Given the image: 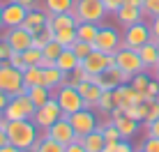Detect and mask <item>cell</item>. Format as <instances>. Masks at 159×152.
<instances>
[{
	"instance_id": "6da1fadb",
	"label": "cell",
	"mask_w": 159,
	"mask_h": 152,
	"mask_svg": "<svg viewBox=\"0 0 159 152\" xmlns=\"http://www.w3.org/2000/svg\"><path fill=\"white\" fill-rule=\"evenodd\" d=\"M7 138H9V143L16 145L21 152H25L42 138V134H39V129L35 127L32 120H9Z\"/></svg>"
},
{
	"instance_id": "7a4b0ae2",
	"label": "cell",
	"mask_w": 159,
	"mask_h": 152,
	"mask_svg": "<svg viewBox=\"0 0 159 152\" xmlns=\"http://www.w3.org/2000/svg\"><path fill=\"white\" fill-rule=\"evenodd\" d=\"M0 90L7 92L9 97L25 95V92H28V88L23 85V72H19L16 67H12L7 60L0 62Z\"/></svg>"
},
{
	"instance_id": "3957f363",
	"label": "cell",
	"mask_w": 159,
	"mask_h": 152,
	"mask_svg": "<svg viewBox=\"0 0 159 152\" xmlns=\"http://www.w3.org/2000/svg\"><path fill=\"white\" fill-rule=\"evenodd\" d=\"M72 14L79 19V23L81 21H88V23L102 25V21L106 19L108 12H106V7H104L102 0H76Z\"/></svg>"
},
{
	"instance_id": "277c9868",
	"label": "cell",
	"mask_w": 159,
	"mask_h": 152,
	"mask_svg": "<svg viewBox=\"0 0 159 152\" xmlns=\"http://www.w3.org/2000/svg\"><path fill=\"white\" fill-rule=\"evenodd\" d=\"M53 97H56L58 106L62 108V115H72V113L81 111V108H85L81 92L76 90L72 83H65V85H60L58 90H53Z\"/></svg>"
},
{
	"instance_id": "5b68a950",
	"label": "cell",
	"mask_w": 159,
	"mask_h": 152,
	"mask_svg": "<svg viewBox=\"0 0 159 152\" xmlns=\"http://www.w3.org/2000/svg\"><path fill=\"white\" fill-rule=\"evenodd\" d=\"M116 67L122 69V72L129 76V81H131V76L145 72L139 51H136V48H127V46H122V48H118V51H116Z\"/></svg>"
},
{
	"instance_id": "8992f818",
	"label": "cell",
	"mask_w": 159,
	"mask_h": 152,
	"mask_svg": "<svg viewBox=\"0 0 159 152\" xmlns=\"http://www.w3.org/2000/svg\"><path fill=\"white\" fill-rule=\"evenodd\" d=\"M35 111H37V106L30 101L28 95H16V97L9 99V104H7L2 115L7 120H30L35 115Z\"/></svg>"
},
{
	"instance_id": "52a82bcc",
	"label": "cell",
	"mask_w": 159,
	"mask_h": 152,
	"mask_svg": "<svg viewBox=\"0 0 159 152\" xmlns=\"http://www.w3.org/2000/svg\"><path fill=\"white\" fill-rule=\"evenodd\" d=\"M92 48H97V51H104V53H108V56H116L118 48H122V35H120L116 28L99 25L97 39L92 42Z\"/></svg>"
},
{
	"instance_id": "ba28073f",
	"label": "cell",
	"mask_w": 159,
	"mask_h": 152,
	"mask_svg": "<svg viewBox=\"0 0 159 152\" xmlns=\"http://www.w3.org/2000/svg\"><path fill=\"white\" fill-rule=\"evenodd\" d=\"M60 118H62V108L58 106L56 97H51L44 106H37L35 115H32L30 120L35 122V127L39 129V132H44V129H48L56 120H60Z\"/></svg>"
},
{
	"instance_id": "9c48e42d",
	"label": "cell",
	"mask_w": 159,
	"mask_h": 152,
	"mask_svg": "<svg viewBox=\"0 0 159 152\" xmlns=\"http://www.w3.org/2000/svg\"><path fill=\"white\" fill-rule=\"evenodd\" d=\"M67 118H69V122H72V129H74L76 136H79V141L99 127V120H97V115L92 113V108H81V111H76Z\"/></svg>"
},
{
	"instance_id": "30bf717a",
	"label": "cell",
	"mask_w": 159,
	"mask_h": 152,
	"mask_svg": "<svg viewBox=\"0 0 159 152\" xmlns=\"http://www.w3.org/2000/svg\"><path fill=\"white\" fill-rule=\"evenodd\" d=\"M150 39H152L150 25H148L145 21H139V23H134V25H129V28H125V32H122V46L136 48V51H139L141 46H145Z\"/></svg>"
},
{
	"instance_id": "8fae6325",
	"label": "cell",
	"mask_w": 159,
	"mask_h": 152,
	"mask_svg": "<svg viewBox=\"0 0 159 152\" xmlns=\"http://www.w3.org/2000/svg\"><path fill=\"white\" fill-rule=\"evenodd\" d=\"M42 136L44 138H53V141H58V143H62V145H69V143H74V141H79V136L74 134L72 122H69L67 115H62L60 120L53 122L48 129H44Z\"/></svg>"
},
{
	"instance_id": "7c38bea8",
	"label": "cell",
	"mask_w": 159,
	"mask_h": 152,
	"mask_svg": "<svg viewBox=\"0 0 159 152\" xmlns=\"http://www.w3.org/2000/svg\"><path fill=\"white\" fill-rule=\"evenodd\" d=\"M81 65L85 67V72L90 74V76L104 74L108 67H113V65H116V56H108V53H104V51H97V48H92L90 56L81 60Z\"/></svg>"
},
{
	"instance_id": "4fadbf2b",
	"label": "cell",
	"mask_w": 159,
	"mask_h": 152,
	"mask_svg": "<svg viewBox=\"0 0 159 152\" xmlns=\"http://www.w3.org/2000/svg\"><path fill=\"white\" fill-rule=\"evenodd\" d=\"M2 39L12 46V51H19V53H23L25 48L32 46V35L23 28V25H19V28H7Z\"/></svg>"
},
{
	"instance_id": "5bb4252c",
	"label": "cell",
	"mask_w": 159,
	"mask_h": 152,
	"mask_svg": "<svg viewBox=\"0 0 159 152\" xmlns=\"http://www.w3.org/2000/svg\"><path fill=\"white\" fill-rule=\"evenodd\" d=\"M25 14H28V7L9 0L7 5H2V23H5V28H19V25H23Z\"/></svg>"
},
{
	"instance_id": "9a60e30c",
	"label": "cell",
	"mask_w": 159,
	"mask_h": 152,
	"mask_svg": "<svg viewBox=\"0 0 159 152\" xmlns=\"http://www.w3.org/2000/svg\"><path fill=\"white\" fill-rule=\"evenodd\" d=\"M46 21H48V14L44 12V9L32 7V9H28V14H25L23 28L28 30L30 35H37L39 30H44V28H46Z\"/></svg>"
},
{
	"instance_id": "2e32d148",
	"label": "cell",
	"mask_w": 159,
	"mask_h": 152,
	"mask_svg": "<svg viewBox=\"0 0 159 152\" xmlns=\"http://www.w3.org/2000/svg\"><path fill=\"white\" fill-rule=\"evenodd\" d=\"M116 19H118V23L122 25V28H129V25H134V23H139V21H143L145 16H143V12H141V7L122 5V7L116 12Z\"/></svg>"
},
{
	"instance_id": "e0dca14e",
	"label": "cell",
	"mask_w": 159,
	"mask_h": 152,
	"mask_svg": "<svg viewBox=\"0 0 159 152\" xmlns=\"http://www.w3.org/2000/svg\"><path fill=\"white\" fill-rule=\"evenodd\" d=\"M65 83H69V74H65L58 65H51V67L44 69V85H46V88L58 90L60 85H65Z\"/></svg>"
},
{
	"instance_id": "ac0fdd59",
	"label": "cell",
	"mask_w": 159,
	"mask_h": 152,
	"mask_svg": "<svg viewBox=\"0 0 159 152\" xmlns=\"http://www.w3.org/2000/svg\"><path fill=\"white\" fill-rule=\"evenodd\" d=\"M76 90H79L81 97H83L85 108H95L97 106V99H99V95H102V88L97 83H92V81H83V83L76 85Z\"/></svg>"
},
{
	"instance_id": "d6986e66",
	"label": "cell",
	"mask_w": 159,
	"mask_h": 152,
	"mask_svg": "<svg viewBox=\"0 0 159 152\" xmlns=\"http://www.w3.org/2000/svg\"><path fill=\"white\" fill-rule=\"evenodd\" d=\"M139 56H141V62H143L145 72H152V69L159 65V53H157L155 39H150L145 46H141V48H139Z\"/></svg>"
},
{
	"instance_id": "ffe728a7",
	"label": "cell",
	"mask_w": 159,
	"mask_h": 152,
	"mask_svg": "<svg viewBox=\"0 0 159 152\" xmlns=\"http://www.w3.org/2000/svg\"><path fill=\"white\" fill-rule=\"evenodd\" d=\"M118 127V132H120V136L122 138H131V136H136L139 134V129H141V122L139 120H134V118H127V115H122V118H118L116 122H113Z\"/></svg>"
},
{
	"instance_id": "44dd1931",
	"label": "cell",
	"mask_w": 159,
	"mask_h": 152,
	"mask_svg": "<svg viewBox=\"0 0 159 152\" xmlns=\"http://www.w3.org/2000/svg\"><path fill=\"white\" fill-rule=\"evenodd\" d=\"M81 145L85 148V152H102L104 145H106V138L99 129H95V132H90L88 136L81 138Z\"/></svg>"
},
{
	"instance_id": "7402d4cb",
	"label": "cell",
	"mask_w": 159,
	"mask_h": 152,
	"mask_svg": "<svg viewBox=\"0 0 159 152\" xmlns=\"http://www.w3.org/2000/svg\"><path fill=\"white\" fill-rule=\"evenodd\" d=\"M56 65H58L60 69H62L65 74H72L74 69H76V67L81 65V60H79V58L74 56V51H72V48H65V51H62V53L58 56Z\"/></svg>"
},
{
	"instance_id": "603a6c76",
	"label": "cell",
	"mask_w": 159,
	"mask_h": 152,
	"mask_svg": "<svg viewBox=\"0 0 159 152\" xmlns=\"http://www.w3.org/2000/svg\"><path fill=\"white\" fill-rule=\"evenodd\" d=\"M25 95L30 97V101H32L35 106H44V104L53 97V90L46 88V85H35V88H28Z\"/></svg>"
},
{
	"instance_id": "cb8c5ba5",
	"label": "cell",
	"mask_w": 159,
	"mask_h": 152,
	"mask_svg": "<svg viewBox=\"0 0 159 152\" xmlns=\"http://www.w3.org/2000/svg\"><path fill=\"white\" fill-rule=\"evenodd\" d=\"M97 32H99V25H97V23L81 21V23L76 25V37H79L81 42H88V44H92V42L97 39Z\"/></svg>"
},
{
	"instance_id": "d4e9b609",
	"label": "cell",
	"mask_w": 159,
	"mask_h": 152,
	"mask_svg": "<svg viewBox=\"0 0 159 152\" xmlns=\"http://www.w3.org/2000/svg\"><path fill=\"white\" fill-rule=\"evenodd\" d=\"M23 85L25 88H35V85H44V69L39 65H32L23 72Z\"/></svg>"
},
{
	"instance_id": "484cf974",
	"label": "cell",
	"mask_w": 159,
	"mask_h": 152,
	"mask_svg": "<svg viewBox=\"0 0 159 152\" xmlns=\"http://www.w3.org/2000/svg\"><path fill=\"white\" fill-rule=\"evenodd\" d=\"M76 0H44V12L46 14H65L72 12Z\"/></svg>"
},
{
	"instance_id": "4316f807",
	"label": "cell",
	"mask_w": 159,
	"mask_h": 152,
	"mask_svg": "<svg viewBox=\"0 0 159 152\" xmlns=\"http://www.w3.org/2000/svg\"><path fill=\"white\" fill-rule=\"evenodd\" d=\"M53 39H56L60 46L72 48V44L79 39V37H76V28L74 30H53Z\"/></svg>"
},
{
	"instance_id": "83f0119b",
	"label": "cell",
	"mask_w": 159,
	"mask_h": 152,
	"mask_svg": "<svg viewBox=\"0 0 159 152\" xmlns=\"http://www.w3.org/2000/svg\"><path fill=\"white\" fill-rule=\"evenodd\" d=\"M116 106L113 104V90H102V95H99V99H97V111L104 113V115H108L111 113V108Z\"/></svg>"
},
{
	"instance_id": "f1b7e54d",
	"label": "cell",
	"mask_w": 159,
	"mask_h": 152,
	"mask_svg": "<svg viewBox=\"0 0 159 152\" xmlns=\"http://www.w3.org/2000/svg\"><path fill=\"white\" fill-rule=\"evenodd\" d=\"M122 95H125V104H127V106H131V104H141V101L145 99L143 92H139L136 88H131V85H127V83L122 85Z\"/></svg>"
},
{
	"instance_id": "f546056e",
	"label": "cell",
	"mask_w": 159,
	"mask_h": 152,
	"mask_svg": "<svg viewBox=\"0 0 159 152\" xmlns=\"http://www.w3.org/2000/svg\"><path fill=\"white\" fill-rule=\"evenodd\" d=\"M150 81H152V76H150V74H148V72H141V74L131 76L129 85H131V88H136L139 92H143V95H145V90H148V85H150Z\"/></svg>"
},
{
	"instance_id": "4dcf8cb0",
	"label": "cell",
	"mask_w": 159,
	"mask_h": 152,
	"mask_svg": "<svg viewBox=\"0 0 159 152\" xmlns=\"http://www.w3.org/2000/svg\"><path fill=\"white\" fill-rule=\"evenodd\" d=\"M65 148L67 145H62V143H58V141H53V138H39V145H37V150L39 152H65Z\"/></svg>"
},
{
	"instance_id": "1f68e13d",
	"label": "cell",
	"mask_w": 159,
	"mask_h": 152,
	"mask_svg": "<svg viewBox=\"0 0 159 152\" xmlns=\"http://www.w3.org/2000/svg\"><path fill=\"white\" fill-rule=\"evenodd\" d=\"M48 42H53V30H48V28H44L37 35H32V46L35 48H44Z\"/></svg>"
},
{
	"instance_id": "d6a6232c",
	"label": "cell",
	"mask_w": 159,
	"mask_h": 152,
	"mask_svg": "<svg viewBox=\"0 0 159 152\" xmlns=\"http://www.w3.org/2000/svg\"><path fill=\"white\" fill-rule=\"evenodd\" d=\"M42 58H44L42 48L30 46V48H25V51H23V60H25V65H28V67H32V65H42Z\"/></svg>"
},
{
	"instance_id": "836d02e7",
	"label": "cell",
	"mask_w": 159,
	"mask_h": 152,
	"mask_svg": "<svg viewBox=\"0 0 159 152\" xmlns=\"http://www.w3.org/2000/svg\"><path fill=\"white\" fill-rule=\"evenodd\" d=\"M62 51H65V46H60V44H58L56 39H53V42H48V44H46V46L42 48L44 58H46V60H53V62L58 60V56H60V53H62Z\"/></svg>"
},
{
	"instance_id": "e575fe53",
	"label": "cell",
	"mask_w": 159,
	"mask_h": 152,
	"mask_svg": "<svg viewBox=\"0 0 159 152\" xmlns=\"http://www.w3.org/2000/svg\"><path fill=\"white\" fill-rule=\"evenodd\" d=\"M143 104H145V120H143V124L157 120L159 118V99H148V101H143Z\"/></svg>"
},
{
	"instance_id": "d590c367",
	"label": "cell",
	"mask_w": 159,
	"mask_h": 152,
	"mask_svg": "<svg viewBox=\"0 0 159 152\" xmlns=\"http://www.w3.org/2000/svg\"><path fill=\"white\" fill-rule=\"evenodd\" d=\"M141 12H143L145 19H155V16H159V0H143Z\"/></svg>"
},
{
	"instance_id": "8d00e7d4",
	"label": "cell",
	"mask_w": 159,
	"mask_h": 152,
	"mask_svg": "<svg viewBox=\"0 0 159 152\" xmlns=\"http://www.w3.org/2000/svg\"><path fill=\"white\" fill-rule=\"evenodd\" d=\"M72 51H74V56L79 58V60H83V58L90 56V51H92V44H88V42H81V39H76L74 44H72Z\"/></svg>"
},
{
	"instance_id": "74e56055",
	"label": "cell",
	"mask_w": 159,
	"mask_h": 152,
	"mask_svg": "<svg viewBox=\"0 0 159 152\" xmlns=\"http://www.w3.org/2000/svg\"><path fill=\"white\" fill-rule=\"evenodd\" d=\"M69 76H72V78H69V83H72L74 88H76L79 83H83V81H90V74L85 72V67H83V65H79V67H76Z\"/></svg>"
},
{
	"instance_id": "f35d334b",
	"label": "cell",
	"mask_w": 159,
	"mask_h": 152,
	"mask_svg": "<svg viewBox=\"0 0 159 152\" xmlns=\"http://www.w3.org/2000/svg\"><path fill=\"white\" fill-rule=\"evenodd\" d=\"M12 67H16L19 72H25L28 69V65H25V60H23V53H19V51H12L9 53V60H7Z\"/></svg>"
},
{
	"instance_id": "ab89813d",
	"label": "cell",
	"mask_w": 159,
	"mask_h": 152,
	"mask_svg": "<svg viewBox=\"0 0 159 152\" xmlns=\"http://www.w3.org/2000/svg\"><path fill=\"white\" fill-rule=\"evenodd\" d=\"M139 150H143V152H159V138H155V136L143 138V143L139 145Z\"/></svg>"
},
{
	"instance_id": "60d3db41",
	"label": "cell",
	"mask_w": 159,
	"mask_h": 152,
	"mask_svg": "<svg viewBox=\"0 0 159 152\" xmlns=\"http://www.w3.org/2000/svg\"><path fill=\"white\" fill-rule=\"evenodd\" d=\"M102 2H104V7H106L108 14H116L118 9L125 5V0H102Z\"/></svg>"
},
{
	"instance_id": "b9f144b4",
	"label": "cell",
	"mask_w": 159,
	"mask_h": 152,
	"mask_svg": "<svg viewBox=\"0 0 159 152\" xmlns=\"http://www.w3.org/2000/svg\"><path fill=\"white\" fill-rule=\"evenodd\" d=\"M113 152H136V150H134V145H131L127 138H120L116 143V150H113Z\"/></svg>"
},
{
	"instance_id": "7bdbcfd3",
	"label": "cell",
	"mask_w": 159,
	"mask_h": 152,
	"mask_svg": "<svg viewBox=\"0 0 159 152\" xmlns=\"http://www.w3.org/2000/svg\"><path fill=\"white\" fill-rule=\"evenodd\" d=\"M145 134H148V136H155V138H159V118L145 124Z\"/></svg>"
},
{
	"instance_id": "ee69618b",
	"label": "cell",
	"mask_w": 159,
	"mask_h": 152,
	"mask_svg": "<svg viewBox=\"0 0 159 152\" xmlns=\"http://www.w3.org/2000/svg\"><path fill=\"white\" fill-rule=\"evenodd\" d=\"M9 53H12V46H9L5 39H0V62L9 60Z\"/></svg>"
},
{
	"instance_id": "f6af8a7d",
	"label": "cell",
	"mask_w": 159,
	"mask_h": 152,
	"mask_svg": "<svg viewBox=\"0 0 159 152\" xmlns=\"http://www.w3.org/2000/svg\"><path fill=\"white\" fill-rule=\"evenodd\" d=\"M150 35H152V39L159 42V16H155V19H150Z\"/></svg>"
},
{
	"instance_id": "bcb514c9",
	"label": "cell",
	"mask_w": 159,
	"mask_h": 152,
	"mask_svg": "<svg viewBox=\"0 0 159 152\" xmlns=\"http://www.w3.org/2000/svg\"><path fill=\"white\" fill-rule=\"evenodd\" d=\"M9 99H12V97H9L7 92H2V90H0V115H2V113H5V108H7Z\"/></svg>"
},
{
	"instance_id": "7dc6e473",
	"label": "cell",
	"mask_w": 159,
	"mask_h": 152,
	"mask_svg": "<svg viewBox=\"0 0 159 152\" xmlns=\"http://www.w3.org/2000/svg\"><path fill=\"white\" fill-rule=\"evenodd\" d=\"M65 152H85V148L81 145V141H74V143H69L65 148Z\"/></svg>"
},
{
	"instance_id": "c3c4849f",
	"label": "cell",
	"mask_w": 159,
	"mask_h": 152,
	"mask_svg": "<svg viewBox=\"0 0 159 152\" xmlns=\"http://www.w3.org/2000/svg\"><path fill=\"white\" fill-rule=\"evenodd\" d=\"M7 143H9V138H7V132H5V129H0V148H5Z\"/></svg>"
},
{
	"instance_id": "681fc988",
	"label": "cell",
	"mask_w": 159,
	"mask_h": 152,
	"mask_svg": "<svg viewBox=\"0 0 159 152\" xmlns=\"http://www.w3.org/2000/svg\"><path fill=\"white\" fill-rule=\"evenodd\" d=\"M14 2H19V5H23V7L32 9V7H35V2H37V0H14Z\"/></svg>"
},
{
	"instance_id": "f907efd6",
	"label": "cell",
	"mask_w": 159,
	"mask_h": 152,
	"mask_svg": "<svg viewBox=\"0 0 159 152\" xmlns=\"http://www.w3.org/2000/svg\"><path fill=\"white\" fill-rule=\"evenodd\" d=\"M116 143H118V141H106V145H104L102 152H113V150H116Z\"/></svg>"
},
{
	"instance_id": "816d5d0a",
	"label": "cell",
	"mask_w": 159,
	"mask_h": 152,
	"mask_svg": "<svg viewBox=\"0 0 159 152\" xmlns=\"http://www.w3.org/2000/svg\"><path fill=\"white\" fill-rule=\"evenodd\" d=\"M0 152H21V150L16 148V145H12V143H7V145H5V148H0Z\"/></svg>"
},
{
	"instance_id": "f5cc1de1",
	"label": "cell",
	"mask_w": 159,
	"mask_h": 152,
	"mask_svg": "<svg viewBox=\"0 0 159 152\" xmlns=\"http://www.w3.org/2000/svg\"><path fill=\"white\" fill-rule=\"evenodd\" d=\"M7 127H9V120L5 115H0V129H5V132H7Z\"/></svg>"
},
{
	"instance_id": "db71d44e",
	"label": "cell",
	"mask_w": 159,
	"mask_h": 152,
	"mask_svg": "<svg viewBox=\"0 0 159 152\" xmlns=\"http://www.w3.org/2000/svg\"><path fill=\"white\" fill-rule=\"evenodd\" d=\"M125 5H131V7H141L143 0H125Z\"/></svg>"
},
{
	"instance_id": "11a10c76",
	"label": "cell",
	"mask_w": 159,
	"mask_h": 152,
	"mask_svg": "<svg viewBox=\"0 0 159 152\" xmlns=\"http://www.w3.org/2000/svg\"><path fill=\"white\" fill-rule=\"evenodd\" d=\"M5 28V23H2V5H0V30Z\"/></svg>"
},
{
	"instance_id": "9f6ffc18",
	"label": "cell",
	"mask_w": 159,
	"mask_h": 152,
	"mask_svg": "<svg viewBox=\"0 0 159 152\" xmlns=\"http://www.w3.org/2000/svg\"><path fill=\"white\" fill-rule=\"evenodd\" d=\"M152 74H155V78L159 81V65H157V67H155V69H152Z\"/></svg>"
},
{
	"instance_id": "6f0895ef",
	"label": "cell",
	"mask_w": 159,
	"mask_h": 152,
	"mask_svg": "<svg viewBox=\"0 0 159 152\" xmlns=\"http://www.w3.org/2000/svg\"><path fill=\"white\" fill-rule=\"evenodd\" d=\"M155 44H157V53H159V42H155Z\"/></svg>"
},
{
	"instance_id": "680465c9",
	"label": "cell",
	"mask_w": 159,
	"mask_h": 152,
	"mask_svg": "<svg viewBox=\"0 0 159 152\" xmlns=\"http://www.w3.org/2000/svg\"><path fill=\"white\" fill-rule=\"evenodd\" d=\"M136 152H143V150H136Z\"/></svg>"
},
{
	"instance_id": "91938a15",
	"label": "cell",
	"mask_w": 159,
	"mask_h": 152,
	"mask_svg": "<svg viewBox=\"0 0 159 152\" xmlns=\"http://www.w3.org/2000/svg\"><path fill=\"white\" fill-rule=\"evenodd\" d=\"M157 99H159V97H157Z\"/></svg>"
}]
</instances>
